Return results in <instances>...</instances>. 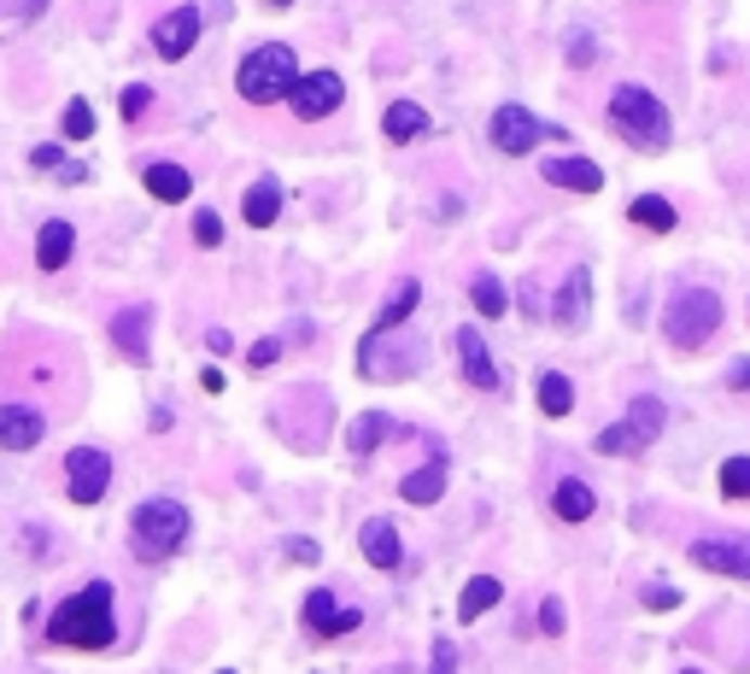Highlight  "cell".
Listing matches in <instances>:
<instances>
[{
    "mask_svg": "<svg viewBox=\"0 0 750 674\" xmlns=\"http://www.w3.org/2000/svg\"><path fill=\"white\" fill-rule=\"evenodd\" d=\"M118 639V610H112V586L89 581L77 598H65L48 615V645H70V651H106Z\"/></svg>",
    "mask_w": 750,
    "mask_h": 674,
    "instance_id": "obj_1",
    "label": "cell"
},
{
    "mask_svg": "<svg viewBox=\"0 0 750 674\" xmlns=\"http://www.w3.org/2000/svg\"><path fill=\"white\" fill-rule=\"evenodd\" d=\"M610 129L622 141H633V147H645V153H657V147H669V106L651 94V89H639V82H622V89L610 94Z\"/></svg>",
    "mask_w": 750,
    "mask_h": 674,
    "instance_id": "obj_2",
    "label": "cell"
},
{
    "mask_svg": "<svg viewBox=\"0 0 750 674\" xmlns=\"http://www.w3.org/2000/svg\"><path fill=\"white\" fill-rule=\"evenodd\" d=\"M294 82H299V60H294V48H282V41L253 48L235 70V89H241V100H253V106H276V100L294 94Z\"/></svg>",
    "mask_w": 750,
    "mask_h": 674,
    "instance_id": "obj_3",
    "label": "cell"
},
{
    "mask_svg": "<svg viewBox=\"0 0 750 674\" xmlns=\"http://www.w3.org/2000/svg\"><path fill=\"white\" fill-rule=\"evenodd\" d=\"M129 546H135V557H147V563L177 557L188 546V510L177 498H147V505H135V516H129Z\"/></svg>",
    "mask_w": 750,
    "mask_h": 674,
    "instance_id": "obj_4",
    "label": "cell"
},
{
    "mask_svg": "<svg viewBox=\"0 0 750 674\" xmlns=\"http://www.w3.org/2000/svg\"><path fill=\"white\" fill-rule=\"evenodd\" d=\"M721 328V299L710 288H674L669 306H662V340L674 352H698Z\"/></svg>",
    "mask_w": 750,
    "mask_h": 674,
    "instance_id": "obj_5",
    "label": "cell"
},
{
    "mask_svg": "<svg viewBox=\"0 0 750 674\" xmlns=\"http://www.w3.org/2000/svg\"><path fill=\"white\" fill-rule=\"evenodd\" d=\"M662 423H669V411H662V399H633V411L622 423H610V428H598V440L593 446L604 452V457H628V452H645L651 440L662 435Z\"/></svg>",
    "mask_w": 750,
    "mask_h": 674,
    "instance_id": "obj_6",
    "label": "cell"
},
{
    "mask_svg": "<svg viewBox=\"0 0 750 674\" xmlns=\"http://www.w3.org/2000/svg\"><path fill=\"white\" fill-rule=\"evenodd\" d=\"M106 487H112V457L100 446H77L65 457V493H70V505H100Z\"/></svg>",
    "mask_w": 750,
    "mask_h": 674,
    "instance_id": "obj_7",
    "label": "cell"
},
{
    "mask_svg": "<svg viewBox=\"0 0 750 674\" xmlns=\"http://www.w3.org/2000/svg\"><path fill=\"white\" fill-rule=\"evenodd\" d=\"M346 100V82H340V70H306V77L294 82V94H287V106H294V118L299 124H316V118H328Z\"/></svg>",
    "mask_w": 750,
    "mask_h": 674,
    "instance_id": "obj_8",
    "label": "cell"
},
{
    "mask_svg": "<svg viewBox=\"0 0 750 674\" xmlns=\"http://www.w3.org/2000/svg\"><path fill=\"white\" fill-rule=\"evenodd\" d=\"M545 135H562V129L540 124L528 106H499V112H493V147H499V153H533Z\"/></svg>",
    "mask_w": 750,
    "mask_h": 674,
    "instance_id": "obj_9",
    "label": "cell"
},
{
    "mask_svg": "<svg viewBox=\"0 0 750 674\" xmlns=\"http://www.w3.org/2000/svg\"><path fill=\"white\" fill-rule=\"evenodd\" d=\"M194 41H199V7H177V12H165V18L153 24V53L158 60H188L194 53Z\"/></svg>",
    "mask_w": 750,
    "mask_h": 674,
    "instance_id": "obj_10",
    "label": "cell"
},
{
    "mask_svg": "<svg viewBox=\"0 0 750 674\" xmlns=\"http://www.w3.org/2000/svg\"><path fill=\"white\" fill-rule=\"evenodd\" d=\"M691 563L710 569V575L750 581V534H733V540H698V546H691Z\"/></svg>",
    "mask_w": 750,
    "mask_h": 674,
    "instance_id": "obj_11",
    "label": "cell"
},
{
    "mask_svg": "<svg viewBox=\"0 0 750 674\" xmlns=\"http://www.w3.org/2000/svg\"><path fill=\"white\" fill-rule=\"evenodd\" d=\"M364 622V610L358 605H340L335 593H311L306 598V627L316 639H340V634H352V627Z\"/></svg>",
    "mask_w": 750,
    "mask_h": 674,
    "instance_id": "obj_12",
    "label": "cell"
},
{
    "mask_svg": "<svg viewBox=\"0 0 750 674\" xmlns=\"http://www.w3.org/2000/svg\"><path fill=\"white\" fill-rule=\"evenodd\" d=\"M48 435V417L36 405H0V452H30Z\"/></svg>",
    "mask_w": 750,
    "mask_h": 674,
    "instance_id": "obj_13",
    "label": "cell"
},
{
    "mask_svg": "<svg viewBox=\"0 0 750 674\" xmlns=\"http://www.w3.org/2000/svg\"><path fill=\"white\" fill-rule=\"evenodd\" d=\"M147 335H153V311L147 306H129L112 317V347H118L129 364H147Z\"/></svg>",
    "mask_w": 750,
    "mask_h": 674,
    "instance_id": "obj_14",
    "label": "cell"
},
{
    "mask_svg": "<svg viewBox=\"0 0 750 674\" xmlns=\"http://www.w3.org/2000/svg\"><path fill=\"white\" fill-rule=\"evenodd\" d=\"M457 358H464L469 387H481V393H493V387L504 381L499 364H493V352H487V340H481V328H457Z\"/></svg>",
    "mask_w": 750,
    "mask_h": 674,
    "instance_id": "obj_15",
    "label": "cell"
},
{
    "mask_svg": "<svg viewBox=\"0 0 750 674\" xmlns=\"http://www.w3.org/2000/svg\"><path fill=\"white\" fill-rule=\"evenodd\" d=\"M358 546H364V557L375 569H399V557H405V546H399V528L387 522V516H370L364 528H358Z\"/></svg>",
    "mask_w": 750,
    "mask_h": 674,
    "instance_id": "obj_16",
    "label": "cell"
},
{
    "mask_svg": "<svg viewBox=\"0 0 750 674\" xmlns=\"http://www.w3.org/2000/svg\"><path fill=\"white\" fill-rule=\"evenodd\" d=\"M586 311H593V276H586V270H569V276H562L557 306H552V317H557L562 328H581Z\"/></svg>",
    "mask_w": 750,
    "mask_h": 674,
    "instance_id": "obj_17",
    "label": "cell"
},
{
    "mask_svg": "<svg viewBox=\"0 0 750 674\" xmlns=\"http://www.w3.org/2000/svg\"><path fill=\"white\" fill-rule=\"evenodd\" d=\"M540 177L557 182V189H569V194H598L604 189V170L593 159H545Z\"/></svg>",
    "mask_w": 750,
    "mask_h": 674,
    "instance_id": "obj_18",
    "label": "cell"
},
{
    "mask_svg": "<svg viewBox=\"0 0 750 674\" xmlns=\"http://www.w3.org/2000/svg\"><path fill=\"white\" fill-rule=\"evenodd\" d=\"M70 252H77V229H70L65 218H48V223H41V235H36V264L41 270H65Z\"/></svg>",
    "mask_w": 750,
    "mask_h": 674,
    "instance_id": "obj_19",
    "label": "cell"
},
{
    "mask_svg": "<svg viewBox=\"0 0 750 674\" xmlns=\"http://www.w3.org/2000/svg\"><path fill=\"white\" fill-rule=\"evenodd\" d=\"M552 510H557V522H569V528H581V522H593V510H598V493L586 481H557V493H552Z\"/></svg>",
    "mask_w": 750,
    "mask_h": 674,
    "instance_id": "obj_20",
    "label": "cell"
},
{
    "mask_svg": "<svg viewBox=\"0 0 750 674\" xmlns=\"http://www.w3.org/2000/svg\"><path fill=\"white\" fill-rule=\"evenodd\" d=\"M241 218H247L253 229H270L282 218V182H270V177H258L247 194H241Z\"/></svg>",
    "mask_w": 750,
    "mask_h": 674,
    "instance_id": "obj_21",
    "label": "cell"
},
{
    "mask_svg": "<svg viewBox=\"0 0 750 674\" xmlns=\"http://www.w3.org/2000/svg\"><path fill=\"white\" fill-rule=\"evenodd\" d=\"M387 435H399V423L387 417V411H364V417L346 428V452H352V457H370Z\"/></svg>",
    "mask_w": 750,
    "mask_h": 674,
    "instance_id": "obj_22",
    "label": "cell"
},
{
    "mask_svg": "<svg viewBox=\"0 0 750 674\" xmlns=\"http://www.w3.org/2000/svg\"><path fill=\"white\" fill-rule=\"evenodd\" d=\"M533 399H540V417H569V411H574V381L562 376V370H540Z\"/></svg>",
    "mask_w": 750,
    "mask_h": 674,
    "instance_id": "obj_23",
    "label": "cell"
},
{
    "mask_svg": "<svg viewBox=\"0 0 750 674\" xmlns=\"http://www.w3.org/2000/svg\"><path fill=\"white\" fill-rule=\"evenodd\" d=\"M628 223L651 229V235H669V229H681V211H674L662 194H633V206H628Z\"/></svg>",
    "mask_w": 750,
    "mask_h": 674,
    "instance_id": "obj_24",
    "label": "cell"
},
{
    "mask_svg": "<svg viewBox=\"0 0 750 674\" xmlns=\"http://www.w3.org/2000/svg\"><path fill=\"white\" fill-rule=\"evenodd\" d=\"M141 182H147V194L165 199V206H177V199L194 194V177H188L182 165H147V170H141Z\"/></svg>",
    "mask_w": 750,
    "mask_h": 674,
    "instance_id": "obj_25",
    "label": "cell"
},
{
    "mask_svg": "<svg viewBox=\"0 0 750 674\" xmlns=\"http://www.w3.org/2000/svg\"><path fill=\"white\" fill-rule=\"evenodd\" d=\"M382 129H387V141H416V135H428V112L416 100H393L382 112Z\"/></svg>",
    "mask_w": 750,
    "mask_h": 674,
    "instance_id": "obj_26",
    "label": "cell"
},
{
    "mask_svg": "<svg viewBox=\"0 0 750 674\" xmlns=\"http://www.w3.org/2000/svg\"><path fill=\"white\" fill-rule=\"evenodd\" d=\"M399 498H405V505H435V498H445V464L411 469V476L399 481Z\"/></svg>",
    "mask_w": 750,
    "mask_h": 674,
    "instance_id": "obj_27",
    "label": "cell"
},
{
    "mask_svg": "<svg viewBox=\"0 0 750 674\" xmlns=\"http://www.w3.org/2000/svg\"><path fill=\"white\" fill-rule=\"evenodd\" d=\"M504 598V586H499V575H475L464 593H457V615H464V622H481L487 610H493Z\"/></svg>",
    "mask_w": 750,
    "mask_h": 674,
    "instance_id": "obj_28",
    "label": "cell"
},
{
    "mask_svg": "<svg viewBox=\"0 0 750 674\" xmlns=\"http://www.w3.org/2000/svg\"><path fill=\"white\" fill-rule=\"evenodd\" d=\"M469 306L481 311L487 323H499V317H504V306H510V294H504V282H499V276H475V282H469Z\"/></svg>",
    "mask_w": 750,
    "mask_h": 674,
    "instance_id": "obj_29",
    "label": "cell"
},
{
    "mask_svg": "<svg viewBox=\"0 0 750 674\" xmlns=\"http://www.w3.org/2000/svg\"><path fill=\"white\" fill-rule=\"evenodd\" d=\"M416 299H423V288H416V282L405 276V282H399L393 294H387V306L375 311V328H399V323H405L411 311H416Z\"/></svg>",
    "mask_w": 750,
    "mask_h": 674,
    "instance_id": "obj_30",
    "label": "cell"
},
{
    "mask_svg": "<svg viewBox=\"0 0 750 674\" xmlns=\"http://www.w3.org/2000/svg\"><path fill=\"white\" fill-rule=\"evenodd\" d=\"M60 129H65L70 141H89V135H94V106H89V100H70L65 118H60Z\"/></svg>",
    "mask_w": 750,
    "mask_h": 674,
    "instance_id": "obj_31",
    "label": "cell"
},
{
    "mask_svg": "<svg viewBox=\"0 0 750 674\" xmlns=\"http://www.w3.org/2000/svg\"><path fill=\"white\" fill-rule=\"evenodd\" d=\"M721 493L750 498V457H727V464H721Z\"/></svg>",
    "mask_w": 750,
    "mask_h": 674,
    "instance_id": "obj_32",
    "label": "cell"
},
{
    "mask_svg": "<svg viewBox=\"0 0 750 674\" xmlns=\"http://www.w3.org/2000/svg\"><path fill=\"white\" fill-rule=\"evenodd\" d=\"M194 241H199V247H218V241H223V218H218V211H194Z\"/></svg>",
    "mask_w": 750,
    "mask_h": 674,
    "instance_id": "obj_33",
    "label": "cell"
},
{
    "mask_svg": "<svg viewBox=\"0 0 750 674\" xmlns=\"http://www.w3.org/2000/svg\"><path fill=\"white\" fill-rule=\"evenodd\" d=\"M428 674H457V645L435 639V657H428Z\"/></svg>",
    "mask_w": 750,
    "mask_h": 674,
    "instance_id": "obj_34",
    "label": "cell"
},
{
    "mask_svg": "<svg viewBox=\"0 0 750 674\" xmlns=\"http://www.w3.org/2000/svg\"><path fill=\"white\" fill-rule=\"evenodd\" d=\"M147 106H153V89H147V82H129V89H124V118H141Z\"/></svg>",
    "mask_w": 750,
    "mask_h": 674,
    "instance_id": "obj_35",
    "label": "cell"
},
{
    "mask_svg": "<svg viewBox=\"0 0 750 674\" xmlns=\"http://www.w3.org/2000/svg\"><path fill=\"white\" fill-rule=\"evenodd\" d=\"M30 165L36 170H65V147H60V141H41V147L30 153Z\"/></svg>",
    "mask_w": 750,
    "mask_h": 674,
    "instance_id": "obj_36",
    "label": "cell"
},
{
    "mask_svg": "<svg viewBox=\"0 0 750 674\" xmlns=\"http://www.w3.org/2000/svg\"><path fill=\"white\" fill-rule=\"evenodd\" d=\"M276 358H282V340H253V347H247V364L258 370V364H276Z\"/></svg>",
    "mask_w": 750,
    "mask_h": 674,
    "instance_id": "obj_37",
    "label": "cell"
},
{
    "mask_svg": "<svg viewBox=\"0 0 750 674\" xmlns=\"http://www.w3.org/2000/svg\"><path fill=\"white\" fill-rule=\"evenodd\" d=\"M674 605H681L674 586H645V610H674Z\"/></svg>",
    "mask_w": 750,
    "mask_h": 674,
    "instance_id": "obj_38",
    "label": "cell"
},
{
    "mask_svg": "<svg viewBox=\"0 0 750 674\" xmlns=\"http://www.w3.org/2000/svg\"><path fill=\"white\" fill-rule=\"evenodd\" d=\"M540 627H545V634H562V605H557V598H545V605H540Z\"/></svg>",
    "mask_w": 750,
    "mask_h": 674,
    "instance_id": "obj_39",
    "label": "cell"
},
{
    "mask_svg": "<svg viewBox=\"0 0 750 674\" xmlns=\"http://www.w3.org/2000/svg\"><path fill=\"white\" fill-rule=\"evenodd\" d=\"M282 552L294 557V563H316V557H323V552H316V540H287Z\"/></svg>",
    "mask_w": 750,
    "mask_h": 674,
    "instance_id": "obj_40",
    "label": "cell"
},
{
    "mask_svg": "<svg viewBox=\"0 0 750 674\" xmlns=\"http://www.w3.org/2000/svg\"><path fill=\"white\" fill-rule=\"evenodd\" d=\"M593 60H598L593 36H574V48H569V65H593Z\"/></svg>",
    "mask_w": 750,
    "mask_h": 674,
    "instance_id": "obj_41",
    "label": "cell"
},
{
    "mask_svg": "<svg viewBox=\"0 0 750 674\" xmlns=\"http://www.w3.org/2000/svg\"><path fill=\"white\" fill-rule=\"evenodd\" d=\"M12 12H18V18L30 24V18H41V12H48V0H12Z\"/></svg>",
    "mask_w": 750,
    "mask_h": 674,
    "instance_id": "obj_42",
    "label": "cell"
},
{
    "mask_svg": "<svg viewBox=\"0 0 750 674\" xmlns=\"http://www.w3.org/2000/svg\"><path fill=\"white\" fill-rule=\"evenodd\" d=\"M522 311H528V317H540V288H533V282L522 288Z\"/></svg>",
    "mask_w": 750,
    "mask_h": 674,
    "instance_id": "obj_43",
    "label": "cell"
},
{
    "mask_svg": "<svg viewBox=\"0 0 750 674\" xmlns=\"http://www.w3.org/2000/svg\"><path fill=\"white\" fill-rule=\"evenodd\" d=\"M733 387H745V393H750V358H739V364H733Z\"/></svg>",
    "mask_w": 750,
    "mask_h": 674,
    "instance_id": "obj_44",
    "label": "cell"
},
{
    "mask_svg": "<svg viewBox=\"0 0 750 674\" xmlns=\"http://www.w3.org/2000/svg\"><path fill=\"white\" fill-rule=\"evenodd\" d=\"M270 7H294V0H270Z\"/></svg>",
    "mask_w": 750,
    "mask_h": 674,
    "instance_id": "obj_45",
    "label": "cell"
},
{
    "mask_svg": "<svg viewBox=\"0 0 750 674\" xmlns=\"http://www.w3.org/2000/svg\"><path fill=\"white\" fill-rule=\"evenodd\" d=\"M218 674H235V669H218Z\"/></svg>",
    "mask_w": 750,
    "mask_h": 674,
    "instance_id": "obj_46",
    "label": "cell"
},
{
    "mask_svg": "<svg viewBox=\"0 0 750 674\" xmlns=\"http://www.w3.org/2000/svg\"><path fill=\"white\" fill-rule=\"evenodd\" d=\"M681 674H698V669H681Z\"/></svg>",
    "mask_w": 750,
    "mask_h": 674,
    "instance_id": "obj_47",
    "label": "cell"
}]
</instances>
